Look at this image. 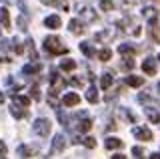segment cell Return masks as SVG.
Returning <instances> with one entry per match:
<instances>
[{
  "instance_id": "cell-1",
  "label": "cell",
  "mask_w": 160,
  "mask_h": 159,
  "mask_svg": "<svg viewBox=\"0 0 160 159\" xmlns=\"http://www.w3.org/2000/svg\"><path fill=\"white\" fill-rule=\"evenodd\" d=\"M44 51L48 54H66L68 48L64 47V42L60 41L58 36H48L46 41H44Z\"/></svg>"
},
{
  "instance_id": "cell-2",
  "label": "cell",
  "mask_w": 160,
  "mask_h": 159,
  "mask_svg": "<svg viewBox=\"0 0 160 159\" xmlns=\"http://www.w3.org/2000/svg\"><path fill=\"white\" fill-rule=\"evenodd\" d=\"M32 131L36 133V135H40V137H48L50 121H48V119H36V121L32 123Z\"/></svg>"
},
{
  "instance_id": "cell-3",
  "label": "cell",
  "mask_w": 160,
  "mask_h": 159,
  "mask_svg": "<svg viewBox=\"0 0 160 159\" xmlns=\"http://www.w3.org/2000/svg\"><path fill=\"white\" fill-rule=\"evenodd\" d=\"M64 85H66V83H64V79L60 77L56 71L50 73V95L54 97V95H56V93L60 91V89H64Z\"/></svg>"
},
{
  "instance_id": "cell-4",
  "label": "cell",
  "mask_w": 160,
  "mask_h": 159,
  "mask_svg": "<svg viewBox=\"0 0 160 159\" xmlns=\"http://www.w3.org/2000/svg\"><path fill=\"white\" fill-rule=\"evenodd\" d=\"M132 135L138 139V141H152V131L148 127H134Z\"/></svg>"
},
{
  "instance_id": "cell-5",
  "label": "cell",
  "mask_w": 160,
  "mask_h": 159,
  "mask_svg": "<svg viewBox=\"0 0 160 159\" xmlns=\"http://www.w3.org/2000/svg\"><path fill=\"white\" fill-rule=\"evenodd\" d=\"M64 147H66V141H64V135H54L52 139V153H62Z\"/></svg>"
},
{
  "instance_id": "cell-6",
  "label": "cell",
  "mask_w": 160,
  "mask_h": 159,
  "mask_svg": "<svg viewBox=\"0 0 160 159\" xmlns=\"http://www.w3.org/2000/svg\"><path fill=\"white\" fill-rule=\"evenodd\" d=\"M142 71L146 73V74H156V58H152V57H148V58H144V63H142Z\"/></svg>"
},
{
  "instance_id": "cell-7",
  "label": "cell",
  "mask_w": 160,
  "mask_h": 159,
  "mask_svg": "<svg viewBox=\"0 0 160 159\" xmlns=\"http://www.w3.org/2000/svg\"><path fill=\"white\" fill-rule=\"evenodd\" d=\"M80 103V95H76V93H68V95L62 97V107H74Z\"/></svg>"
},
{
  "instance_id": "cell-8",
  "label": "cell",
  "mask_w": 160,
  "mask_h": 159,
  "mask_svg": "<svg viewBox=\"0 0 160 159\" xmlns=\"http://www.w3.org/2000/svg\"><path fill=\"white\" fill-rule=\"evenodd\" d=\"M142 16L146 18L148 22H156L158 20V10L152 8V6H146V8H142Z\"/></svg>"
},
{
  "instance_id": "cell-9",
  "label": "cell",
  "mask_w": 160,
  "mask_h": 159,
  "mask_svg": "<svg viewBox=\"0 0 160 159\" xmlns=\"http://www.w3.org/2000/svg\"><path fill=\"white\" fill-rule=\"evenodd\" d=\"M68 28H70V32H74V34H82L84 32V26H82V20H78V18H72L68 24Z\"/></svg>"
},
{
  "instance_id": "cell-10",
  "label": "cell",
  "mask_w": 160,
  "mask_h": 159,
  "mask_svg": "<svg viewBox=\"0 0 160 159\" xmlns=\"http://www.w3.org/2000/svg\"><path fill=\"white\" fill-rule=\"evenodd\" d=\"M144 113H146V117H148L150 123H160V113L154 107H146V109H144Z\"/></svg>"
},
{
  "instance_id": "cell-11",
  "label": "cell",
  "mask_w": 160,
  "mask_h": 159,
  "mask_svg": "<svg viewBox=\"0 0 160 159\" xmlns=\"http://www.w3.org/2000/svg\"><path fill=\"white\" fill-rule=\"evenodd\" d=\"M118 52H120V54H124V57H128V58H132L136 51H134V47H132V44H126V42H122V44L118 47Z\"/></svg>"
},
{
  "instance_id": "cell-12",
  "label": "cell",
  "mask_w": 160,
  "mask_h": 159,
  "mask_svg": "<svg viewBox=\"0 0 160 159\" xmlns=\"http://www.w3.org/2000/svg\"><path fill=\"white\" fill-rule=\"evenodd\" d=\"M0 24H2V28H10V14H8V8H0Z\"/></svg>"
},
{
  "instance_id": "cell-13",
  "label": "cell",
  "mask_w": 160,
  "mask_h": 159,
  "mask_svg": "<svg viewBox=\"0 0 160 159\" xmlns=\"http://www.w3.org/2000/svg\"><path fill=\"white\" fill-rule=\"evenodd\" d=\"M148 32H150V36H152V41H154V42H160V30H158V20H156V22H150V26H148Z\"/></svg>"
},
{
  "instance_id": "cell-14",
  "label": "cell",
  "mask_w": 160,
  "mask_h": 159,
  "mask_svg": "<svg viewBox=\"0 0 160 159\" xmlns=\"http://www.w3.org/2000/svg\"><path fill=\"white\" fill-rule=\"evenodd\" d=\"M44 24H46L48 28H52V30H56V28H60V16L52 14V16H48L46 20H44Z\"/></svg>"
},
{
  "instance_id": "cell-15",
  "label": "cell",
  "mask_w": 160,
  "mask_h": 159,
  "mask_svg": "<svg viewBox=\"0 0 160 159\" xmlns=\"http://www.w3.org/2000/svg\"><path fill=\"white\" fill-rule=\"evenodd\" d=\"M104 145H106V149H120V147L124 145V143L120 141L118 137H108V139H106V143H104Z\"/></svg>"
},
{
  "instance_id": "cell-16",
  "label": "cell",
  "mask_w": 160,
  "mask_h": 159,
  "mask_svg": "<svg viewBox=\"0 0 160 159\" xmlns=\"http://www.w3.org/2000/svg\"><path fill=\"white\" fill-rule=\"evenodd\" d=\"M80 51L86 54V58H92L94 54H96V51H94V48L90 47V42H80Z\"/></svg>"
},
{
  "instance_id": "cell-17",
  "label": "cell",
  "mask_w": 160,
  "mask_h": 159,
  "mask_svg": "<svg viewBox=\"0 0 160 159\" xmlns=\"http://www.w3.org/2000/svg\"><path fill=\"white\" fill-rule=\"evenodd\" d=\"M142 83H144L142 77H136V74H130V77H126V85H130V87H140Z\"/></svg>"
},
{
  "instance_id": "cell-18",
  "label": "cell",
  "mask_w": 160,
  "mask_h": 159,
  "mask_svg": "<svg viewBox=\"0 0 160 159\" xmlns=\"http://www.w3.org/2000/svg\"><path fill=\"white\" fill-rule=\"evenodd\" d=\"M10 113H12L16 119H24V117H28V111H24V109H20V107H16V105H12L10 107Z\"/></svg>"
},
{
  "instance_id": "cell-19",
  "label": "cell",
  "mask_w": 160,
  "mask_h": 159,
  "mask_svg": "<svg viewBox=\"0 0 160 159\" xmlns=\"http://www.w3.org/2000/svg\"><path fill=\"white\" fill-rule=\"evenodd\" d=\"M60 69H62V71H66V73H70V71H74V69H76V63L70 61V58H64V61L60 63Z\"/></svg>"
},
{
  "instance_id": "cell-20",
  "label": "cell",
  "mask_w": 160,
  "mask_h": 159,
  "mask_svg": "<svg viewBox=\"0 0 160 159\" xmlns=\"http://www.w3.org/2000/svg\"><path fill=\"white\" fill-rule=\"evenodd\" d=\"M26 48H28V57L32 58V61H36L38 54H36V48H34V41H32V38H28V41H26Z\"/></svg>"
},
{
  "instance_id": "cell-21",
  "label": "cell",
  "mask_w": 160,
  "mask_h": 159,
  "mask_svg": "<svg viewBox=\"0 0 160 159\" xmlns=\"http://www.w3.org/2000/svg\"><path fill=\"white\" fill-rule=\"evenodd\" d=\"M90 129H92V121H90V119H82V121L78 123V131L80 133H86Z\"/></svg>"
},
{
  "instance_id": "cell-22",
  "label": "cell",
  "mask_w": 160,
  "mask_h": 159,
  "mask_svg": "<svg viewBox=\"0 0 160 159\" xmlns=\"http://www.w3.org/2000/svg\"><path fill=\"white\" fill-rule=\"evenodd\" d=\"M78 12L82 14V16H86L88 20H94V18H96V14H94L92 10H90L88 6H78Z\"/></svg>"
},
{
  "instance_id": "cell-23",
  "label": "cell",
  "mask_w": 160,
  "mask_h": 159,
  "mask_svg": "<svg viewBox=\"0 0 160 159\" xmlns=\"http://www.w3.org/2000/svg\"><path fill=\"white\" fill-rule=\"evenodd\" d=\"M86 99H88V103H96L98 101V93H96V87H90L88 91H86Z\"/></svg>"
},
{
  "instance_id": "cell-24",
  "label": "cell",
  "mask_w": 160,
  "mask_h": 159,
  "mask_svg": "<svg viewBox=\"0 0 160 159\" xmlns=\"http://www.w3.org/2000/svg\"><path fill=\"white\" fill-rule=\"evenodd\" d=\"M18 155L20 157H30V155H34V149L28 147V145H20L18 147Z\"/></svg>"
},
{
  "instance_id": "cell-25",
  "label": "cell",
  "mask_w": 160,
  "mask_h": 159,
  "mask_svg": "<svg viewBox=\"0 0 160 159\" xmlns=\"http://www.w3.org/2000/svg\"><path fill=\"white\" fill-rule=\"evenodd\" d=\"M112 85V73H104L102 74V81H100V87L102 89H108Z\"/></svg>"
},
{
  "instance_id": "cell-26",
  "label": "cell",
  "mask_w": 160,
  "mask_h": 159,
  "mask_svg": "<svg viewBox=\"0 0 160 159\" xmlns=\"http://www.w3.org/2000/svg\"><path fill=\"white\" fill-rule=\"evenodd\" d=\"M98 58L102 63H106V61H110V58H112V51H110V48H102V51L98 52Z\"/></svg>"
},
{
  "instance_id": "cell-27",
  "label": "cell",
  "mask_w": 160,
  "mask_h": 159,
  "mask_svg": "<svg viewBox=\"0 0 160 159\" xmlns=\"http://www.w3.org/2000/svg\"><path fill=\"white\" fill-rule=\"evenodd\" d=\"M38 71H40V64H26V67L22 69L24 74H34V73H38Z\"/></svg>"
},
{
  "instance_id": "cell-28",
  "label": "cell",
  "mask_w": 160,
  "mask_h": 159,
  "mask_svg": "<svg viewBox=\"0 0 160 159\" xmlns=\"http://www.w3.org/2000/svg\"><path fill=\"white\" fill-rule=\"evenodd\" d=\"M40 2H42V4H48V6H60V8H64V12L68 10V6H64L60 0H40Z\"/></svg>"
},
{
  "instance_id": "cell-29",
  "label": "cell",
  "mask_w": 160,
  "mask_h": 159,
  "mask_svg": "<svg viewBox=\"0 0 160 159\" xmlns=\"http://www.w3.org/2000/svg\"><path fill=\"white\" fill-rule=\"evenodd\" d=\"M132 155H134V159H144L146 153H144L142 147H132Z\"/></svg>"
},
{
  "instance_id": "cell-30",
  "label": "cell",
  "mask_w": 160,
  "mask_h": 159,
  "mask_svg": "<svg viewBox=\"0 0 160 159\" xmlns=\"http://www.w3.org/2000/svg\"><path fill=\"white\" fill-rule=\"evenodd\" d=\"M30 97H32L34 101H40V89H38V85L30 87Z\"/></svg>"
},
{
  "instance_id": "cell-31",
  "label": "cell",
  "mask_w": 160,
  "mask_h": 159,
  "mask_svg": "<svg viewBox=\"0 0 160 159\" xmlns=\"http://www.w3.org/2000/svg\"><path fill=\"white\" fill-rule=\"evenodd\" d=\"M82 143H84L88 149H94V147H96V139H94V137H84Z\"/></svg>"
},
{
  "instance_id": "cell-32",
  "label": "cell",
  "mask_w": 160,
  "mask_h": 159,
  "mask_svg": "<svg viewBox=\"0 0 160 159\" xmlns=\"http://www.w3.org/2000/svg\"><path fill=\"white\" fill-rule=\"evenodd\" d=\"M14 103H18V105H22V107H28V105H30V99H28V97H20V95H16Z\"/></svg>"
},
{
  "instance_id": "cell-33",
  "label": "cell",
  "mask_w": 160,
  "mask_h": 159,
  "mask_svg": "<svg viewBox=\"0 0 160 159\" xmlns=\"http://www.w3.org/2000/svg\"><path fill=\"white\" fill-rule=\"evenodd\" d=\"M112 0H100V8H102V10H112Z\"/></svg>"
},
{
  "instance_id": "cell-34",
  "label": "cell",
  "mask_w": 160,
  "mask_h": 159,
  "mask_svg": "<svg viewBox=\"0 0 160 159\" xmlns=\"http://www.w3.org/2000/svg\"><path fill=\"white\" fill-rule=\"evenodd\" d=\"M12 51L16 52V54H20V52H22V44H20V42L16 41V38L12 41Z\"/></svg>"
},
{
  "instance_id": "cell-35",
  "label": "cell",
  "mask_w": 160,
  "mask_h": 159,
  "mask_svg": "<svg viewBox=\"0 0 160 159\" xmlns=\"http://www.w3.org/2000/svg\"><path fill=\"white\" fill-rule=\"evenodd\" d=\"M120 113H122V117L126 119V121L134 123V115H132V113H130V111H126V109H122V111H120Z\"/></svg>"
},
{
  "instance_id": "cell-36",
  "label": "cell",
  "mask_w": 160,
  "mask_h": 159,
  "mask_svg": "<svg viewBox=\"0 0 160 159\" xmlns=\"http://www.w3.org/2000/svg\"><path fill=\"white\" fill-rule=\"evenodd\" d=\"M122 67L126 69V71H132V69H134V61H132V58H126V61L122 63Z\"/></svg>"
},
{
  "instance_id": "cell-37",
  "label": "cell",
  "mask_w": 160,
  "mask_h": 159,
  "mask_svg": "<svg viewBox=\"0 0 160 159\" xmlns=\"http://www.w3.org/2000/svg\"><path fill=\"white\" fill-rule=\"evenodd\" d=\"M138 101H140V103H150L152 99H150L148 95H144V93H142V95H138Z\"/></svg>"
},
{
  "instance_id": "cell-38",
  "label": "cell",
  "mask_w": 160,
  "mask_h": 159,
  "mask_svg": "<svg viewBox=\"0 0 160 159\" xmlns=\"http://www.w3.org/2000/svg\"><path fill=\"white\" fill-rule=\"evenodd\" d=\"M18 28H20V30H26V20H24V18H20V20H18Z\"/></svg>"
},
{
  "instance_id": "cell-39",
  "label": "cell",
  "mask_w": 160,
  "mask_h": 159,
  "mask_svg": "<svg viewBox=\"0 0 160 159\" xmlns=\"http://www.w3.org/2000/svg\"><path fill=\"white\" fill-rule=\"evenodd\" d=\"M70 83H72V85H74V87H80V85H82V79H78V77H74V79H72V81H70Z\"/></svg>"
},
{
  "instance_id": "cell-40",
  "label": "cell",
  "mask_w": 160,
  "mask_h": 159,
  "mask_svg": "<svg viewBox=\"0 0 160 159\" xmlns=\"http://www.w3.org/2000/svg\"><path fill=\"white\" fill-rule=\"evenodd\" d=\"M0 48H2V51H6V48H8V44H6L4 38H0Z\"/></svg>"
},
{
  "instance_id": "cell-41",
  "label": "cell",
  "mask_w": 160,
  "mask_h": 159,
  "mask_svg": "<svg viewBox=\"0 0 160 159\" xmlns=\"http://www.w3.org/2000/svg\"><path fill=\"white\" fill-rule=\"evenodd\" d=\"M0 153H2V155L6 153V143H4V141H0Z\"/></svg>"
},
{
  "instance_id": "cell-42",
  "label": "cell",
  "mask_w": 160,
  "mask_h": 159,
  "mask_svg": "<svg viewBox=\"0 0 160 159\" xmlns=\"http://www.w3.org/2000/svg\"><path fill=\"white\" fill-rule=\"evenodd\" d=\"M112 159H128L126 155H112Z\"/></svg>"
},
{
  "instance_id": "cell-43",
  "label": "cell",
  "mask_w": 160,
  "mask_h": 159,
  "mask_svg": "<svg viewBox=\"0 0 160 159\" xmlns=\"http://www.w3.org/2000/svg\"><path fill=\"white\" fill-rule=\"evenodd\" d=\"M150 159H160V155H158V153H152V155H150Z\"/></svg>"
},
{
  "instance_id": "cell-44",
  "label": "cell",
  "mask_w": 160,
  "mask_h": 159,
  "mask_svg": "<svg viewBox=\"0 0 160 159\" xmlns=\"http://www.w3.org/2000/svg\"><path fill=\"white\" fill-rule=\"evenodd\" d=\"M158 91H160V83H158Z\"/></svg>"
},
{
  "instance_id": "cell-45",
  "label": "cell",
  "mask_w": 160,
  "mask_h": 159,
  "mask_svg": "<svg viewBox=\"0 0 160 159\" xmlns=\"http://www.w3.org/2000/svg\"><path fill=\"white\" fill-rule=\"evenodd\" d=\"M0 159H6V157H0Z\"/></svg>"
},
{
  "instance_id": "cell-46",
  "label": "cell",
  "mask_w": 160,
  "mask_h": 159,
  "mask_svg": "<svg viewBox=\"0 0 160 159\" xmlns=\"http://www.w3.org/2000/svg\"><path fill=\"white\" fill-rule=\"evenodd\" d=\"M158 61H160V57H158Z\"/></svg>"
}]
</instances>
